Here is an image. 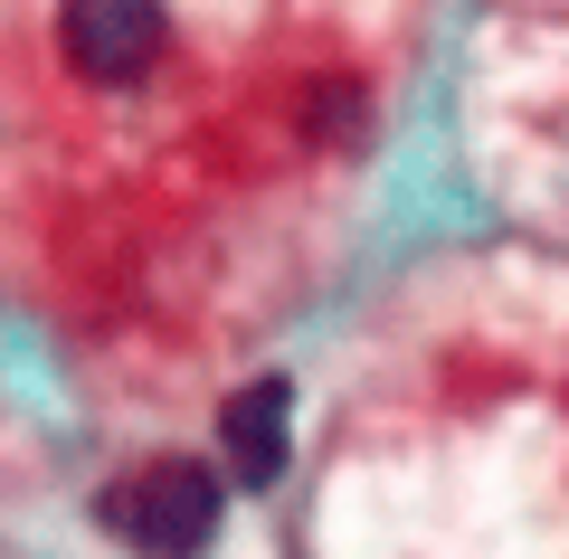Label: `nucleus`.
Here are the masks:
<instances>
[{"label":"nucleus","instance_id":"nucleus-2","mask_svg":"<svg viewBox=\"0 0 569 559\" xmlns=\"http://www.w3.org/2000/svg\"><path fill=\"white\" fill-rule=\"evenodd\" d=\"M171 48V20L162 10H114V0H86L58 20V58L77 67L86 86H133L142 67Z\"/></svg>","mask_w":569,"mask_h":559},{"label":"nucleus","instance_id":"nucleus-3","mask_svg":"<svg viewBox=\"0 0 569 559\" xmlns=\"http://www.w3.org/2000/svg\"><path fill=\"white\" fill-rule=\"evenodd\" d=\"M284 446H295V399L284 380H247L238 399L219 408V456L238 483H276L284 475Z\"/></svg>","mask_w":569,"mask_h":559},{"label":"nucleus","instance_id":"nucleus-1","mask_svg":"<svg viewBox=\"0 0 569 559\" xmlns=\"http://www.w3.org/2000/svg\"><path fill=\"white\" fill-rule=\"evenodd\" d=\"M104 531L133 540L142 559H190V550H209V531H219V475L190 465V456L142 465V475H123L114 493H104Z\"/></svg>","mask_w":569,"mask_h":559}]
</instances>
